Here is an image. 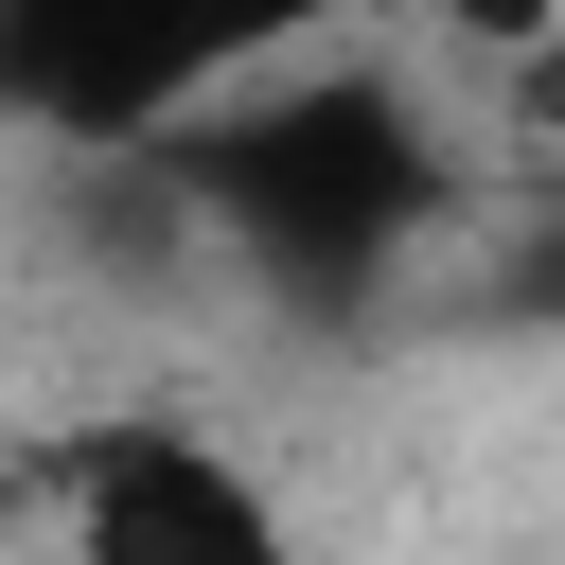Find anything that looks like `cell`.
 Returning a JSON list of instances; mask_svg holds the SVG:
<instances>
[{"mask_svg": "<svg viewBox=\"0 0 565 565\" xmlns=\"http://www.w3.org/2000/svg\"><path fill=\"white\" fill-rule=\"evenodd\" d=\"M124 177H141L230 282H265V300H300V318L388 300V282L424 265V230H441V124H424V88L371 71V53H282V71H247L230 106H194L177 141H141Z\"/></svg>", "mask_w": 565, "mask_h": 565, "instance_id": "cell-1", "label": "cell"}, {"mask_svg": "<svg viewBox=\"0 0 565 565\" xmlns=\"http://www.w3.org/2000/svg\"><path fill=\"white\" fill-rule=\"evenodd\" d=\"M353 0H0V124L53 159H141L282 53H335Z\"/></svg>", "mask_w": 565, "mask_h": 565, "instance_id": "cell-2", "label": "cell"}, {"mask_svg": "<svg viewBox=\"0 0 565 565\" xmlns=\"http://www.w3.org/2000/svg\"><path fill=\"white\" fill-rule=\"evenodd\" d=\"M53 565H318V547L230 424L124 406V424L53 441Z\"/></svg>", "mask_w": 565, "mask_h": 565, "instance_id": "cell-3", "label": "cell"}]
</instances>
